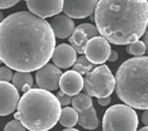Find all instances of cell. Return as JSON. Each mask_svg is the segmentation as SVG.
<instances>
[{
  "mask_svg": "<svg viewBox=\"0 0 148 131\" xmlns=\"http://www.w3.org/2000/svg\"><path fill=\"white\" fill-rule=\"evenodd\" d=\"M56 36L45 18L14 12L0 23V59L16 71H36L51 60Z\"/></svg>",
  "mask_w": 148,
  "mask_h": 131,
  "instance_id": "obj_1",
  "label": "cell"
},
{
  "mask_svg": "<svg viewBox=\"0 0 148 131\" xmlns=\"http://www.w3.org/2000/svg\"><path fill=\"white\" fill-rule=\"evenodd\" d=\"M98 31L123 46L140 40L148 24V0H99L94 11Z\"/></svg>",
  "mask_w": 148,
  "mask_h": 131,
  "instance_id": "obj_2",
  "label": "cell"
},
{
  "mask_svg": "<svg viewBox=\"0 0 148 131\" xmlns=\"http://www.w3.org/2000/svg\"><path fill=\"white\" fill-rule=\"evenodd\" d=\"M60 111L57 96L41 88L24 93L17 106L21 123L30 131L51 130L58 123Z\"/></svg>",
  "mask_w": 148,
  "mask_h": 131,
  "instance_id": "obj_3",
  "label": "cell"
},
{
  "mask_svg": "<svg viewBox=\"0 0 148 131\" xmlns=\"http://www.w3.org/2000/svg\"><path fill=\"white\" fill-rule=\"evenodd\" d=\"M116 93L125 105L148 110V55L134 57L118 68Z\"/></svg>",
  "mask_w": 148,
  "mask_h": 131,
  "instance_id": "obj_4",
  "label": "cell"
},
{
  "mask_svg": "<svg viewBox=\"0 0 148 131\" xmlns=\"http://www.w3.org/2000/svg\"><path fill=\"white\" fill-rule=\"evenodd\" d=\"M138 118L135 110L129 105H113L103 114V131H136Z\"/></svg>",
  "mask_w": 148,
  "mask_h": 131,
  "instance_id": "obj_5",
  "label": "cell"
},
{
  "mask_svg": "<svg viewBox=\"0 0 148 131\" xmlns=\"http://www.w3.org/2000/svg\"><path fill=\"white\" fill-rule=\"evenodd\" d=\"M83 88L90 96H110L116 89V77L112 75L107 65L101 64L86 74Z\"/></svg>",
  "mask_w": 148,
  "mask_h": 131,
  "instance_id": "obj_6",
  "label": "cell"
},
{
  "mask_svg": "<svg viewBox=\"0 0 148 131\" xmlns=\"http://www.w3.org/2000/svg\"><path fill=\"white\" fill-rule=\"evenodd\" d=\"M110 42L103 38V36H94L88 41L84 55L89 59L94 65H101L108 60V57L111 53Z\"/></svg>",
  "mask_w": 148,
  "mask_h": 131,
  "instance_id": "obj_7",
  "label": "cell"
},
{
  "mask_svg": "<svg viewBox=\"0 0 148 131\" xmlns=\"http://www.w3.org/2000/svg\"><path fill=\"white\" fill-rule=\"evenodd\" d=\"M62 70L54 64H46L39 70H36V84L41 89L53 91L59 88V81L62 77Z\"/></svg>",
  "mask_w": 148,
  "mask_h": 131,
  "instance_id": "obj_8",
  "label": "cell"
},
{
  "mask_svg": "<svg viewBox=\"0 0 148 131\" xmlns=\"http://www.w3.org/2000/svg\"><path fill=\"white\" fill-rule=\"evenodd\" d=\"M18 89L9 82L0 81V115H9L17 110L19 102Z\"/></svg>",
  "mask_w": 148,
  "mask_h": 131,
  "instance_id": "obj_9",
  "label": "cell"
},
{
  "mask_svg": "<svg viewBox=\"0 0 148 131\" xmlns=\"http://www.w3.org/2000/svg\"><path fill=\"white\" fill-rule=\"evenodd\" d=\"M98 35H99V31L97 27H94L90 23H84V24H79L78 27L75 28V30L72 31L71 36L69 38V41H70V45L75 48L77 53L84 54V49L88 41Z\"/></svg>",
  "mask_w": 148,
  "mask_h": 131,
  "instance_id": "obj_10",
  "label": "cell"
},
{
  "mask_svg": "<svg viewBox=\"0 0 148 131\" xmlns=\"http://www.w3.org/2000/svg\"><path fill=\"white\" fill-rule=\"evenodd\" d=\"M64 0H27V7L41 18L53 17L63 11Z\"/></svg>",
  "mask_w": 148,
  "mask_h": 131,
  "instance_id": "obj_11",
  "label": "cell"
},
{
  "mask_svg": "<svg viewBox=\"0 0 148 131\" xmlns=\"http://www.w3.org/2000/svg\"><path fill=\"white\" fill-rule=\"evenodd\" d=\"M99 0H64L63 11L71 18H86L94 13Z\"/></svg>",
  "mask_w": 148,
  "mask_h": 131,
  "instance_id": "obj_12",
  "label": "cell"
},
{
  "mask_svg": "<svg viewBox=\"0 0 148 131\" xmlns=\"http://www.w3.org/2000/svg\"><path fill=\"white\" fill-rule=\"evenodd\" d=\"M77 59V52L71 45L62 43L54 48L51 60L59 69H69L75 64Z\"/></svg>",
  "mask_w": 148,
  "mask_h": 131,
  "instance_id": "obj_13",
  "label": "cell"
},
{
  "mask_svg": "<svg viewBox=\"0 0 148 131\" xmlns=\"http://www.w3.org/2000/svg\"><path fill=\"white\" fill-rule=\"evenodd\" d=\"M83 83L84 78L82 77V75L76 72L75 70H70L62 75L60 81H59V88L65 94L73 96L81 93V90L83 89Z\"/></svg>",
  "mask_w": 148,
  "mask_h": 131,
  "instance_id": "obj_14",
  "label": "cell"
},
{
  "mask_svg": "<svg viewBox=\"0 0 148 131\" xmlns=\"http://www.w3.org/2000/svg\"><path fill=\"white\" fill-rule=\"evenodd\" d=\"M54 36L58 39L70 38L72 31L75 30V22L68 14H56L49 22Z\"/></svg>",
  "mask_w": 148,
  "mask_h": 131,
  "instance_id": "obj_15",
  "label": "cell"
},
{
  "mask_svg": "<svg viewBox=\"0 0 148 131\" xmlns=\"http://www.w3.org/2000/svg\"><path fill=\"white\" fill-rule=\"evenodd\" d=\"M77 124H79L82 128L87 130H95L99 125V119L97 117V111L94 107H90L88 110L78 112V121Z\"/></svg>",
  "mask_w": 148,
  "mask_h": 131,
  "instance_id": "obj_16",
  "label": "cell"
},
{
  "mask_svg": "<svg viewBox=\"0 0 148 131\" xmlns=\"http://www.w3.org/2000/svg\"><path fill=\"white\" fill-rule=\"evenodd\" d=\"M58 121L65 128L75 126L77 124V121H78V112L73 107H68L66 106L65 108H62Z\"/></svg>",
  "mask_w": 148,
  "mask_h": 131,
  "instance_id": "obj_17",
  "label": "cell"
},
{
  "mask_svg": "<svg viewBox=\"0 0 148 131\" xmlns=\"http://www.w3.org/2000/svg\"><path fill=\"white\" fill-rule=\"evenodd\" d=\"M71 104L77 112H81V111H84V110L93 107V100L90 95H88L87 93H78L72 96Z\"/></svg>",
  "mask_w": 148,
  "mask_h": 131,
  "instance_id": "obj_18",
  "label": "cell"
},
{
  "mask_svg": "<svg viewBox=\"0 0 148 131\" xmlns=\"http://www.w3.org/2000/svg\"><path fill=\"white\" fill-rule=\"evenodd\" d=\"M12 84L16 87L18 90H22L24 85H32L34 84V79L30 72H25V71H16L12 76Z\"/></svg>",
  "mask_w": 148,
  "mask_h": 131,
  "instance_id": "obj_19",
  "label": "cell"
},
{
  "mask_svg": "<svg viewBox=\"0 0 148 131\" xmlns=\"http://www.w3.org/2000/svg\"><path fill=\"white\" fill-rule=\"evenodd\" d=\"M93 69H94V64L83 54L78 57L75 64L72 65V70H75L76 72H78L81 75H86L87 72H89Z\"/></svg>",
  "mask_w": 148,
  "mask_h": 131,
  "instance_id": "obj_20",
  "label": "cell"
},
{
  "mask_svg": "<svg viewBox=\"0 0 148 131\" xmlns=\"http://www.w3.org/2000/svg\"><path fill=\"white\" fill-rule=\"evenodd\" d=\"M127 52L131 55H134V57H141L146 53V45H145V42L143 41H134V42H131L128 45L127 47Z\"/></svg>",
  "mask_w": 148,
  "mask_h": 131,
  "instance_id": "obj_21",
  "label": "cell"
},
{
  "mask_svg": "<svg viewBox=\"0 0 148 131\" xmlns=\"http://www.w3.org/2000/svg\"><path fill=\"white\" fill-rule=\"evenodd\" d=\"M4 131H27V128L22 124L21 120H11L5 125Z\"/></svg>",
  "mask_w": 148,
  "mask_h": 131,
  "instance_id": "obj_22",
  "label": "cell"
},
{
  "mask_svg": "<svg viewBox=\"0 0 148 131\" xmlns=\"http://www.w3.org/2000/svg\"><path fill=\"white\" fill-rule=\"evenodd\" d=\"M12 69L9 66H1L0 68V81H4V82H10L12 79Z\"/></svg>",
  "mask_w": 148,
  "mask_h": 131,
  "instance_id": "obj_23",
  "label": "cell"
},
{
  "mask_svg": "<svg viewBox=\"0 0 148 131\" xmlns=\"http://www.w3.org/2000/svg\"><path fill=\"white\" fill-rule=\"evenodd\" d=\"M56 96H57V99L59 101V104H60V106H68V105L71 104V101H72V96L65 94L63 90H59Z\"/></svg>",
  "mask_w": 148,
  "mask_h": 131,
  "instance_id": "obj_24",
  "label": "cell"
},
{
  "mask_svg": "<svg viewBox=\"0 0 148 131\" xmlns=\"http://www.w3.org/2000/svg\"><path fill=\"white\" fill-rule=\"evenodd\" d=\"M21 0H0V10L10 9V7L17 5Z\"/></svg>",
  "mask_w": 148,
  "mask_h": 131,
  "instance_id": "obj_25",
  "label": "cell"
},
{
  "mask_svg": "<svg viewBox=\"0 0 148 131\" xmlns=\"http://www.w3.org/2000/svg\"><path fill=\"white\" fill-rule=\"evenodd\" d=\"M98 102L100 106H107L111 104V98L110 96H103V98H98Z\"/></svg>",
  "mask_w": 148,
  "mask_h": 131,
  "instance_id": "obj_26",
  "label": "cell"
},
{
  "mask_svg": "<svg viewBox=\"0 0 148 131\" xmlns=\"http://www.w3.org/2000/svg\"><path fill=\"white\" fill-rule=\"evenodd\" d=\"M118 59V53L117 50H111L110 57H108V61H116Z\"/></svg>",
  "mask_w": 148,
  "mask_h": 131,
  "instance_id": "obj_27",
  "label": "cell"
},
{
  "mask_svg": "<svg viewBox=\"0 0 148 131\" xmlns=\"http://www.w3.org/2000/svg\"><path fill=\"white\" fill-rule=\"evenodd\" d=\"M143 42H145V45H146V53L148 54V29H146V31H145V34H143Z\"/></svg>",
  "mask_w": 148,
  "mask_h": 131,
  "instance_id": "obj_28",
  "label": "cell"
},
{
  "mask_svg": "<svg viewBox=\"0 0 148 131\" xmlns=\"http://www.w3.org/2000/svg\"><path fill=\"white\" fill-rule=\"evenodd\" d=\"M142 123L148 126V110H145V112L142 113Z\"/></svg>",
  "mask_w": 148,
  "mask_h": 131,
  "instance_id": "obj_29",
  "label": "cell"
},
{
  "mask_svg": "<svg viewBox=\"0 0 148 131\" xmlns=\"http://www.w3.org/2000/svg\"><path fill=\"white\" fill-rule=\"evenodd\" d=\"M32 88H33V87H32V85H28V84H27V85H24V87H23V88H22V91H23V93H27L28 90H30Z\"/></svg>",
  "mask_w": 148,
  "mask_h": 131,
  "instance_id": "obj_30",
  "label": "cell"
},
{
  "mask_svg": "<svg viewBox=\"0 0 148 131\" xmlns=\"http://www.w3.org/2000/svg\"><path fill=\"white\" fill-rule=\"evenodd\" d=\"M63 131H78L77 129H73V128H66V129H64Z\"/></svg>",
  "mask_w": 148,
  "mask_h": 131,
  "instance_id": "obj_31",
  "label": "cell"
},
{
  "mask_svg": "<svg viewBox=\"0 0 148 131\" xmlns=\"http://www.w3.org/2000/svg\"><path fill=\"white\" fill-rule=\"evenodd\" d=\"M3 19H4V14H3L1 10H0V23H1V22H3Z\"/></svg>",
  "mask_w": 148,
  "mask_h": 131,
  "instance_id": "obj_32",
  "label": "cell"
},
{
  "mask_svg": "<svg viewBox=\"0 0 148 131\" xmlns=\"http://www.w3.org/2000/svg\"><path fill=\"white\" fill-rule=\"evenodd\" d=\"M14 119L19 120V114H18V112H16V113H14Z\"/></svg>",
  "mask_w": 148,
  "mask_h": 131,
  "instance_id": "obj_33",
  "label": "cell"
},
{
  "mask_svg": "<svg viewBox=\"0 0 148 131\" xmlns=\"http://www.w3.org/2000/svg\"><path fill=\"white\" fill-rule=\"evenodd\" d=\"M138 131H148V126H147V125H146V126H145V128H142V129H140V130H138Z\"/></svg>",
  "mask_w": 148,
  "mask_h": 131,
  "instance_id": "obj_34",
  "label": "cell"
},
{
  "mask_svg": "<svg viewBox=\"0 0 148 131\" xmlns=\"http://www.w3.org/2000/svg\"><path fill=\"white\" fill-rule=\"evenodd\" d=\"M1 63H3V61H1V59H0V64H1Z\"/></svg>",
  "mask_w": 148,
  "mask_h": 131,
  "instance_id": "obj_35",
  "label": "cell"
},
{
  "mask_svg": "<svg viewBox=\"0 0 148 131\" xmlns=\"http://www.w3.org/2000/svg\"><path fill=\"white\" fill-rule=\"evenodd\" d=\"M24 1H27V0H24Z\"/></svg>",
  "mask_w": 148,
  "mask_h": 131,
  "instance_id": "obj_36",
  "label": "cell"
}]
</instances>
